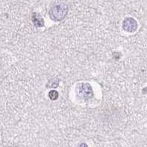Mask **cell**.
Masks as SVG:
<instances>
[{
    "instance_id": "6da1fadb",
    "label": "cell",
    "mask_w": 147,
    "mask_h": 147,
    "mask_svg": "<svg viewBox=\"0 0 147 147\" xmlns=\"http://www.w3.org/2000/svg\"><path fill=\"white\" fill-rule=\"evenodd\" d=\"M67 11V6L64 4H60L50 9L49 15H50V19L53 21H61L65 17Z\"/></svg>"
},
{
    "instance_id": "7a4b0ae2",
    "label": "cell",
    "mask_w": 147,
    "mask_h": 147,
    "mask_svg": "<svg viewBox=\"0 0 147 147\" xmlns=\"http://www.w3.org/2000/svg\"><path fill=\"white\" fill-rule=\"evenodd\" d=\"M78 95L84 99H90L92 97L93 92L92 89L89 84L84 83L80 85L78 87Z\"/></svg>"
},
{
    "instance_id": "3957f363",
    "label": "cell",
    "mask_w": 147,
    "mask_h": 147,
    "mask_svg": "<svg viewBox=\"0 0 147 147\" xmlns=\"http://www.w3.org/2000/svg\"><path fill=\"white\" fill-rule=\"evenodd\" d=\"M123 29L127 32L133 33L137 30L138 24L133 18H126L123 22Z\"/></svg>"
},
{
    "instance_id": "277c9868",
    "label": "cell",
    "mask_w": 147,
    "mask_h": 147,
    "mask_svg": "<svg viewBox=\"0 0 147 147\" xmlns=\"http://www.w3.org/2000/svg\"><path fill=\"white\" fill-rule=\"evenodd\" d=\"M32 21L36 27H42L44 25V20L42 17L38 13H33L32 15Z\"/></svg>"
},
{
    "instance_id": "5b68a950",
    "label": "cell",
    "mask_w": 147,
    "mask_h": 147,
    "mask_svg": "<svg viewBox=\"0 0 147 147\" xmlns=\"http://www.w3.org/2000/svg\"><path fill=\"white\" fill-rule=\"evenodd\" d=\"M59 79L56 78H51L47 83V87L48 88H55V87H57L59 86Z\"/></svg>"
},
{
    "instance_id": "8992f818",
    "label": "cell",
    "mask_w": 147,
    "mask_h": 147,
    "mask_svg": "<svg viewBox=\"0 0 147 147\" xmlns=\"http://www.w3.org/2000/svg\"><path fill=\"white\" fill-rule=\"evenodd\" d=\"M49 98L52 100H57L58 98H59V92L56 91V90H50V92H49Z\"/></svg>"
}]
</instances>
